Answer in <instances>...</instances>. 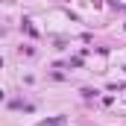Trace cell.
I'll use <instances>...</instances> for the list:
<instances>
[{
	"label": "cell",
	"mask_w": 126,
	"mask_h": 126,
	"mask_svg": "<svg viewBox=\"0 0 126 126\" xmlns=\"http://www.w3.org/2000/svg\"><path fill=\"white\" fill-rule=\"evenodd\" d=\"M64 123V117H53V120H41L38 126H62Z\"/></svg>",
	"instance_id": "1"
},
{
	"label": "cell",
	"mask_w": 126,
	"mask_h": 126,
	"mask_svg": "<svg viewBox=\"0 0 126 126\" xmlns=\"http://www.w3.org/2000/svg\"><path fill=\"white\" fill-rule=\"evenodd\" d=\"M3 97H6V94H3V91H0V100H3Z\"/></svg>",
	"instance_id": "2"
},
{
	"label": "cell",
	"mask_w": 126,
	"mask_h": 126,
	"mask_svg": "<svg viewBox=\"0 0 126 126\" xmlns=\"http://www.w3.org/2000/svg\"><path fill=\"white\" fill-rule=\"evenodd\" d=\"M0 64H3V59H0Z\"/></svg>",
	"instance_id": "3"
}]
</instances>
